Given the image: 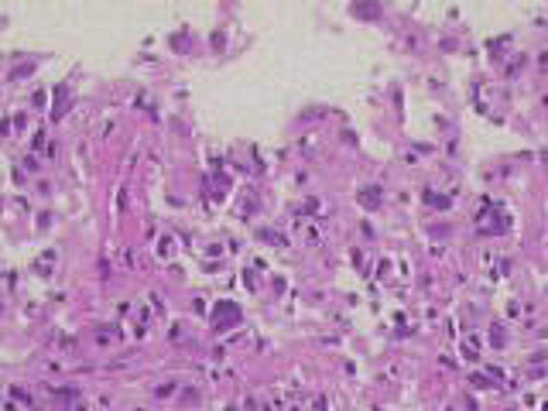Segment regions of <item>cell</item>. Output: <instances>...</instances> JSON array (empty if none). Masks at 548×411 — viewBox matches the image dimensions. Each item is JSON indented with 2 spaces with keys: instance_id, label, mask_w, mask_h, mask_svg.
<instances>
[{
  "instance_id": "cell-1",
  "label": "cell",
  "mask_w": 548,
  "mask_h": 411,
  "mask_svg": "<svg viewBox=\"0 0 548 411\" xmlns=\"http://www.w3.org/2000/svg\"><path fill=\"white\" fill-rule=\"evenodd\" d=\"M237 322H240V308L233 302L216 305V329H226V326H237Z\"/></svg>"
},
{
  "instance_id": "cell-2",
  "label": "cell",
  "mask_w": 548,
  "mask_h": 411,
  "mask_svg": "<svg viewBox=\"0 0 548 411\" xmlns=\"http://www.w3.org/2000/svg\"><path fill=\"white\" fill-rule=\"evenodd\" d=\"M356 199L367 206V209H377L380 199H384V192H380V185H367V189H360V192H356Z\"/></svg>"
},
{
  "instance_id": "cell-3",
  "label": "cell",
  "mask_w": 548,
  "mask_h": 411,
  "mask_svg": "<svg viewBox=\"0 0 548 411\" xmlns=\"http://www.w3.org/2000/svg\"><path fill=\"white\" fill-rule=\"evenodd\" d=\"M377 3H353V14H360V17H377Z\"/></svg>"
},
{
  "instance_id": "cell-4",
  "label": "cell",
  "mask_w": 548,
  "mask_h": 411,
  "mask_svg": "<svg viewBox=\"0 0 548 411\" xmlns=\"http://www.w3.org/2000/svg\"><path fill=\"white\" fill-rule=\"evenodd\" d=\"M55 398H59V405H72V398H79V391L75 387H62V391H55Z\"/></svg>"
},
{
  "instance_id": "cell-5",
  "label": "cell",
  "mask_w": 548,
  "mask_h": 411,
  "mask_svg": "<svg viewBox=\"0 0 548 411\" xmlns=\"http://www.w3.org/2000/svg\"><path fill=\"white\" fill-rule=\"evenodd\" d=\"M425 199H428V203L435 206V209H449V199H445V196H432V192H428Z\"/></svg>"
},
{
  "instance_id": "cell-6",
  "label": "cell",
  "mask_w": 548,
  "mask_h": 411,
  "mask_svg": "<svg viewBox=\"0 0 548 411\" xmlns=\"http://www.w3.org/2000/svg\"><path fill=\"white\" fill-rule=\"evenodd\" d=\"M312 411H329V401H326V398H315V405H312Z\"/></svg>"
},
{
  "instance_id": "cell-7",
  "label": "cell",
  "mask_w": 548,
  "mask_h": 411,
  "mask_svg": "<svg viewBox=\"0 0 548 411\" xmlns=\"http://www.w3.org/2000/svg\"><path fill=\"white\" fill-rule=\"evenodd\" d=\"M490 340H493V346H504V333H500V329H493V333H490Z\"/></svg>"
},
{
  "instance_id": "cell-8",
  "label": "cell",
  "mask_w": 548,
  "mask_h": 411,
  "mask_svg": "<svg viewBox=\"0 0 548 411\" xmlns=\"http://www.w3.org/2000/svg\"><path fill=\"white\" fill-rule=\"evenodd\" d=\"M542 68H545V72H548V52H545V55H542Z\"/></svg>"
}]
</instances>
